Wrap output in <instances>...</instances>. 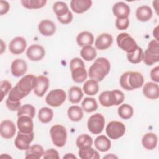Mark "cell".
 Instances as JSON below:
<instances>
[{
	"instance_id": "obj_26",
	"label": "cell",
	"mask_w": 159,
	"mask_h": 159,
	"mask_svg": "<svg viewBox=\"0 0 159 159\" xmlns=\"http://www.w3.org/2000/svg\"><path fill=\"white\" fill-rule=\"evenodd\" d=\"M76 42L80 47L91 45L94 42V36L88 31H83L77 35Z\"/></svg>"
},
{
	"instance_id": "obj_21",
	"label": "cell",
	"mask_w": 159,
	"mask_h": 159,
	"mask_svg": "<svg viewBox=\"0 0 159 159\" xmlns=\"http://www.w3.org/2000/svg\"><path fill=\"white\" fill-rule=\"evenodd\" d=\"M143 93L148 99H158L159 97V86L158 84L153 82L145 83L143 88Z\"/></svg>"
},
{
	"instance_id": "obj_43",
	"label": "cell",
	"mask_w": 159,
	"mask_h": 159,
	"mask_svg": "<svg viewBox=\"0 0 159 159\" xmlns=\"http://www.w3.org/2000/svg\"><path fill=\"white\" fill-rule=\"evenodd\" d=\"M11 87V83L7 80H3L1 82V102L3 100L4 96H6L7 94L11 91V89H12Z\"/></svg>"
},
{
	"instance_id": "obj_30",
	"label": "cell",
	"mask_w": 159,
	"mask_h": 159,
	"mask_svg": "<svg viewBox=\"0 0 159 159\" xmlns=\"http://www.w3.org/2000/svg\"><path fill=\"white\" fill-rule=\"evenodd\" d=\"M83 96L81 89L78 86H72L68 90V100L73 104L80 102Z\"/></svg>"
},
{
	"instance_id": "obj_2",
	"label": "cell",
	"mask_w": 159,
	"mask_h": 159,
	"mask_svg": "<svg viewBox=\"0 0 159 159\" xmlns=\"http://www.w3.org/2000/svg\"><path fill=\"white\" fill-rule=\"evenodd\" d=\"M119 81L120 86L123 89L132 91L143 86L144 78L139 72L127 71L121 75Z\"/></svg>"
},
{
	"instance_id": "obj_47",
	"label": "cell",
	"mask_w": 159,
	"mask_h": 159,
	"mask_svg": "<svg viewBox=\"0 0 159 159\" xmlns=\"http://www.w3.org/2000/svg\"><path fill=\"white\" fill-rule=\"evenodd\" d=\"M58 20L63 24H67L70 23L73 20V14L71 11H69L66 15L62 16V17H57Z\"/></svg>"
},
{
	"instance_id": "obj_4",
	"label": "cell",
	"mask_w": 159,
	"mask_h": 159,
	"mask_svg": "<svg viewBox=\"0 0 159 159\" xmlns=\"http://www.w3.org/2000/svg\"><path fill=\"white\" fill-rule=\"evenodd\" d=\"M73 80L78 83H83L88 76L83 61L79 58H74L70 62Z\"/></svg>"
},
{
	"instance_id": "obj_16",
	"label": "cell",
	"mask_w": 159,
	"mask_h": 159,
	"mask_svg": "<svg viewBox=\"0 0 159 159\" xmlns=\"http://www.w3.org/2000/svg\"><path fill=\"white\" fill-rule=\"evenodd\" d=\"M17 125L19 131L22 133L29 134L33 132L34 123L32 119L29 116H21L18 117Z\"/></svg>"
},
{
	"instance_id": "obj_15",
	"label": "cell",
	"mask_w": 159,
	"mask_h": 159,
	"mask_svg": "<svg viewBox=\"0 0 159 159\" xmlns=\"http://www.w3.org/2000/svg\"><path fill=\"white\" fill-rule=\"evenodd\" d=\"M16 132V127L13 122L10 120H2L0 125V133L2 137L9 139L13 137Z\"/></svg>"
},
{
	"instance_id": "obj_19",
	"label": "cell",
	"mask_w": 159,
	"mask_h": 159,
	"mask_svg": "<svg viewBox=\"0 0 159 159\" xmlns=\"http://www.w3.org/2000/svg\"><path fill=\"white\" fill-rule=\"evenodd\" d=\"M130 12V7L124 2H118L112 7V12L118 19L128 18Z\"/></svg>"
},
{
	"instance_id": "obj_46",
	"label": "cell",
	"mask_w": 159,
	"mask_h": 159,
	"mask_svg": "<svg viewBox=\"0 0 159 159\" xmlns=\"http://www.w3.org/2000/svg\"><path fill=\"white\" fill-rule=\"evenodd\" d=\"M59 155L58 152L53 149V148H50L47 150L46 151L44 152L43 155V158L47 159V158H53V159H58Z\"/></svg>"
},
{
	"instance_id": "obj_51",
	"label": "cell",
	"mask_w": 159,
	"mask_h": 159,
	"mask_svg": "<svg viewBox=\"0 0 159 159\" xmlns=\"http://www.w3.org/2000/svg\"><path fill=\"white\" fill-rule=\"evenodd\" d=\"M63 158H76V157L73 153H66L63 156Z\"/></svg>"
},
{
	"instance_id": "obj_42",
	"label": "cell",
	"mask_w": 159,
	"mask_h": 159,
	"mask_svg": "<svg viewBox=\"0 0 159 159\" xmlns=\"http://www.w3.org/2000/svg\"><path fill=\"white\" fill-rule=\"evenodd\" d=\"M142 60L147 65L150 66L159 61V55L153 54L146 49L143 53Z\"/></svg>"
},
{
	"instance_id": "obj_23",
	"label": "cell",
	"mask_w": 159,
	"mask_h": 159,
	"mask_svg": "<svg viewBox=\"0 0 159 159\" xmlns=\"http://www.w3.org/2000/svg\"><path fill=\"white\" fill-rule=\"evenodd\" d=\"M158 138L156 134L152 132L145 134L142 139V143L143 147L147 150H153L157 145Z\"/></svg>"
},
{
	"instance_id": "obj_20",
	"label": "cell",
	"mask_w": 159,
	"mask_h": 159,
	"mask_svg": "<svg viewBox=\"0 0 159 159\" xmlns=\"http://www.w3.org/2000/svg\"><path fill=\"white\" fill-rule=\"evenodd\" d=\"M92 5L91 0H72L70 7L72 11L76 14H81L88 11Z\"/></svg>"
},
{
	"instance_id": "obj_9",
	"label": "cell",
	"mask_w": 159,
	"mask_h": 159,
	"mask_svg": "<svg viewBox=\"0 0 159 159\" xmlns=\"http://www.w3.org/2000/svg\"><path fill=\"white\" fill-rule=\"evenodd\" d=\"M107 135L111 139H117L123 136L125 132V125L119 121H111L106 128Z\"/></svg>"
},
{
	"instance_id": "obj_25",
	"label": "cell",
	"mask_w": 159,
	"mask_h": 159,
	"mask_svg": "<svg viewBox=\"0 0 159 159\" xmlns=\"http://www.w3.org/2000/svg\"><path fill=\"white\" fill-rule=\"evenodd\" d=\"M94 146L98 150L104 152L109 150L111 147V140L105 135L98 136L94 140Z\"/></svg>"
},
{
	"instance_id": "obj_45",
	"label": "cell",
	"mask_w": 159,
	"mask_h": 159,
	"mask_svg": "<svg viewBox=\"0 0 159 159\" xmlns=\"http://www.w3.org/2000/svg\"><path fill=\"white\" fill-rule=\"evenodd\" d=\"M116 27L119 30H125L128 28L129 25V18L125 19H118L116 20Z\"/></svg>"
},
{
	"instance_id": "obj_35",
	"label": "cell",
	"mask_w": 159,
	"mask_h": 159,
	"mask_svg": "<svg viewBox=\"0 0 159 159\" xmlns=\"http://www.w3.org/2000/svg\"><path fill=\"white\" fill-rule=\"evenodd\" d=\"M22 5L29 9H37L43 7L47 3L46 0H22Z\"/></svg>"
},
{
	"instance_id": "obj_50",
	"label": "cell",
	"mask_w": 159,
	"mask_h": 159,
	"mask_svg": "<svg viewBox=\"0 0 159 159\" xmlns=\"http://www.w3.org/2000/svg\"><path fill=\"white\" fill-rule=\"evenodd\" d=\"M158 26H157L154 29H153V37H155V40H158Z\"/></svg>"
},
{
	"instance_id": "obj_12",
	"label": "cell",
	"mask_w": 159,
	"mask_h": 159,
	"mask_svg": "<svg viewBox=\"0 0 159 159\" xmlns=\"http://www.w3.org/2000/svg\"><path fill=\"white\" fill-rule=\"evenodd\" d=\"M27 47L26 40L22 37H16L9 43V51L14 55H19L24 52Z\"/></svg>"
},
{
	"instance_id": "obj_28",
	"label": "cell",
	"mask_w": 159,
	"mask_h": 159,
	"mask_svg": "<svg viewBox=\"0 0 159 159\" xmlns=\"http://www.w3.org/2000/svg\"><path fill=\"white\" fill-rule=\"evenodd\" d=\"M78 154L81 159H99V153L91 147H86L80 148Z\"/></svg>"
},
{
	"instance_id": "obj_49",
	"label": "cell",
	"mask_w": 159,
	"mask_h": 159,
	"mask_svg": "<svg viewBox=\"0 0 159 159\" xmlns=\"http://www.w3.org/2000/svg\"><path fill=\"white\" fill-rule=\"evenodd\" d=\"M9 4L6 1H0V14L3 15L6 14L9 10Z\"/></svg>"
},
{
	"instance_id": "obj_32",
	"label": "cell",
	"mask_w": 159,
	"mask_h": 159,
	"mask_svg": "<svg viewBox=\"0 0 159 159\" xmlns=\"http://www.w3.org/2000/svg\"><path fill=\"white\" fill-rule=\"evenodd\" d=\"M53 116V111L47 107H42L38 112V118L39 120L43 124L50 122L52 120Z\"/></svg>"
},
{
	"instance_id": "obj_24",
	"label": "cell",
	"mask_w": 159,
	"mask_h": 159,
	"mask_svg": "<svg viewBox=\"0 0 159 159\" xmlns=\"http://www.w3.org/2000/svg\"><path fill=\"white\" fill-rule=\"evenodd\" d=\"M136 17L141 22H147L149 20L153 15L151 8L148 6H142L139 7L136 10Z\"/></svg>"
},
{
	"instance_id": "obj_1",
	"label": "cell",
	"mask_w": 159,
	"mask_h": 159,
	"mask_svg": "<svg viewBox=\"0 0 159 159\" xmlns=\"http://www.w3.org/2000/svg\"><path fill=\"white\" fill-rule=\"evenodd\" d=\"M111 65L109 60L104 57L97 58L88 70V75L92 80L101 81L109 73Z\"/></svg>"
},
{
	"instance_id": "obj_3",
	"label": "cell",
	"mask_w": 159,
	"mask_h": 159,
	"mask_svg": "<svg viewBox=\"0 0 159 159\" xmlns=\"http://www.w3.org/2000/svg\"><path fill=\"white\" fill-rule=\"evenodd\" d=\"M124 93L118 89L113 91H106L101 93L99 96V101L101 106L110 107L112 106H118L123 102L124 100Z\"/></svg>"
},
{
	"instance_id": "obj_27",
	"label": "cell",
	"mask_w": 159,
	"mask_h": 159,
	"mask_svg": "<svg viewBox=\"0 0 159 159\" xmlns=\"http://www.w3.org/2000/svg\"><path fill=\"white\" fill-rule=\"evenodd\" d=\"M44 153L43 148L38 144H35L29 147L26 150L25 158H35L39 159L43 157Z\"/></svg>"
},
{
	"instance_id": "obj_29",
	"label": "cell",
	"mask_w": 159,
	"mask_h": 159,
	"mask_svg": "<svg viewBox=\"0 0 159 159\" xmlns=\"http://www.w3.org/2000/svg\"><path fill=\"white\" fill-rule=\"evenodd\" d=\"M67 114L68 118L73 121V122H78L82 119L83 117V109L76 105H73L70 106L67 111Z\"/></svg>"
},
{
	"instance_id": "obj_8",
	"label": "cell",
	"mask_w": 159,
	"mask_h": 159,
	"mask_svg": "<svg viewBox=\"0 0 159 159\" xmlns=\"http://www.w3.org/2000/svg\"><path fill=\"white\" fill-rule=\"evenodd\" d=\"M66 94L61 89H53L47 95L45 98L46 103L52 107L61 106L66 100Z\"/></svg>"
},
{
	"instance_id": "obj_40",
	"label": "cell",
	"mask_w": 159,
	"mask_h": 159,
	"mask_svg": "<svg viewBox=\"0 0 159 159\" xmlns=\"http://www.w3.org/2000/svg\"><path fill=\"white\" fill-rule=\"evenodd\" d=\"M93 139L88 134H81L78 137L76 141V146L79 148L91 147L93 145Z\"/></svg>"
},
{
	"instance_id": "obj_5",
	"label": "cell",
	"mask_w": 159,
	"mask_h": 159,
	"mask_svg": "<svg viewBox=\"0 0 159 159\" xmlns=\"http://www.w3.org/2000/svg\"><path fill=\"white\" fill-rule=\"evenodd\" d=\"M52 140L55 145L58 147H63L67 139V132L65 127L60 124L53 125L50 130Z\"/></svg>"
},
{
	"instance_id": "obj_48",
	"label": "cell",
	"mask_w": 159,
	"mask_h": 159,
	"mask_svg": "<svg viewBox=\"0 0 159 159\" xmlns=\"http://www.w3.org/2000/svg\"><path fill=\"white\" fill-rule=\"evenodd\" d=\"M150 78L155 82L159 81V66H157L150 71Z\"/></svg>"
},
{
	"instance_id": "obj_7",
	"label": "cell",
	"mask_w": 159,
	"mask_h": 159,
	"mask_svg": "<svg viewBox=\"0 0 159 159\" xmlns=\"http://www.w3.org/2000/svg\"><path fill=\"white\" fill-rule=\"evenodd\" d=\"M105 120L104 116L100 113H96L89 117L87 126L88 130L93 134H99L104 129Z\"/></svg>"
},
{
	"instance_id": "obj_34",
	"label": "cell",
	"mask_w": 159,
	"mask_h": 159,
	"mask_svg": "<svg viewBox=\"0 0 159 159\" xmlns=\"http://www.w3.org/2000/svg\"><path fill=\"white\" fill-rule=\"evenodd\" d=\"M24 97H25V96L19 90L16 86H15L9 91L8 98L6 101L11 103H19L20 102V100Z\"/></svg>"
},
{
	"instance_id": "obj_33",
	"label": "cell",
	"mask_w": 159,
	"mask_h": 159,
	"mask_svg": "<svg viewBox=\"0 0 159 159\" xmlns=\"http://www.w3.org/2000/svg\"><path fill=\"white\" fill-rule=\"evenodd\" d=\"M80 55L84 60L89 61L93 60L96 58L97 52L93 47L91 45H88L82 48L80 51Z\"/></svg>"
},
{
	"instance_id": "obj_37",
	"label": "cell",
	"mask_w": 159,
	"mask_h": 159,
	"mask_svg": "<svg viewBox=\"0 0 159 159\" xmlns=\"http://www.w3.org/2000/svg\"><path fill=\"white\" fill-rule=\"evenodd\" d=\"M143 50L140 47H138L133 52L127 53V57L129 62L133 64H137L140 63L143 58Z\"/></svg>"
},
{
	"instance_id": "obj_10",
	"label": "cell",
	"mask_w": 159,
	"mask_h": 159,
	"mask_svg": "<svg viewBox=\"0 0 159 159\" xmlns=\"http://www.w3.org/2000/svg\"><path fill=\"white\" fill-rule=\"evenodd\" d=\"M36 78L37 76L32 74L27 75L22 77L16 86L22 94L27 96L30 92L34 89Z\"/></svg>"
},
{
	"instance_id": "obj_36",
	"label": "cell",
	"mask_w": 159,
	"mask_h": 159,
	"mask_svg": "<svg viewBox=\"0 0 159 159\" xmlns=\"http://www.w3.org/2000/svg\"><path fill=\"white\" fill-rule=\"evenodd\" d=\"M82 109L86 112H92L95 111L98 108V104L94 98L86 97L81 104Z\"/></svg>"
},
{
	"instance_id": "obj_18",
	"label": "cell",
	"mask_w": 159,
	"mask_h": 159,
	"mask_svg": "<svg viewBox=\"0 0 159 159\" xmlns=\"http://www.w3.org/2000/svg\"><path fill=\"white\" fill-rule=\"evenodd\" d=\"M113 42L112 35L107 33H103L99 35L95 40V47L99 50H106L109 48Z\"/></svg>"
},
{
	"instance_id": "obj_17",
	"label": "cell",
	"mask_w": 159,
	"mask_h": 159,
	"mask_svg": "<svg viewBox=\"0 0 159 159\" xmlns=\"http://www.w3.org/2000/svg\"><path fill=\"white\" fill-rule=\"evenodd\" d=\"M27 70V63L22 59H16L11 63V71L14 76L20 77L23 76L26 73Z\"/></svg>"
},
{
	"instance_id": "obj_13",
	"label": "cell",
	"mask_w": 159,
	"mask_h": 159,
	"mask_svg": "<svg viewBox=\"0 0 159 159\" xmlns=\"http://www.w3.org/2000/svg\"><path fill=\"white\" fill-rule=\"evenodd\" d=\"M45 54L44 48L39 44H33L29 47L26 51L28 58L32 61H39L42 60Z\"/></svg>"
},
{
	"instance_id": "obj_14",
	"label": "cell",
	"mask_w": 159,
	"mask_h": 159,
	"mask_svg": "<svg viewBox=\"0 0 159 159\" xmlns=\"http://www.w3.org/2000/svg\"><path fill=\"white\" fill-rule=\"evenodd\" d=\"M49 86V80L47 77L40 75L37 76L35 85L34 89V94L38 97H42L47 92Z\"/></svg>"
},
{
	"instance_id": "obj_44",
	"label": "cell",
	"mask_w": 159,
	"mask_h": 159,
	"mask_svg": "<svg viewBox=\"0 0 159 159\" xmlns=\"http://www.w3.org/2000/svg\"><path fill=\"white\" fill-rule=\"evenodd\" d=\"M147 50L149 52H150L153 54L159 55V42H158V40H157L155 39L151 40L148 45V48H147Z\"/></svg>"
},
{
	"instance_id": "obj_6",
	"label": "cell",
	"mask_w": 159,
	"mask_h": 159,
	"mask_svg": "<svg viewBox=\"0 0 159 159\" xmlns=\"http://www.w3.org/2000/svg\"><path fill=\"white\" fill-rule=\"evenodd\" d=\"M118 47L127 53L133 52L138 47L135 40L127 33H120L116 39Z\"/></svg>"
},
{
	"instance_id": "obj_41",
	"label": "cell",
	"mask_w": 159,
	"mask_h": 159,
	"mask_svg": "<svg viewBox=\"0 0 159 159\" xmlns=\"http://www.w3.org/2000/svg\"><path fill=\"white\" fill-rule=\"evenodd\" d=\"M35 114V107L30 105V104H24L17 111V116H27L31 117L32 119L34 118Z\"/></svg>"
},
{
	"instance_id": "obj_39",
	"label": "cell",
	"mask_w": 159,
	"mask_h": 159,
	"mask_svg": "<svg viewBox=\"0 0 159 159\" xmlns=\"http://www.w3.org/2000/svg\"><path fill=\"white\" fill-rule=\"evenodd\" d=\"M53 10L57 17H62L66 15L70 11L66 3L62 1H57L53 6Z\"/></svg>"
},
{
	"instance_id": "obj_11",
	"label": "cell",
	"mask_w": 159,
	"mask_h": 159,
	"mask_svg": "<svg viewBox=\"0 0 159 159\" xmlns=\"http://www.w3.org/2000/svg\"><path fill=\"white\" fill-rule=\"evenodd\" d=\"M34 138V132L29 134H25L19 131L14 140V145L20 150H26L29 148L30 144L32 142Z\"/></svg>"
},
{
	"instance_id": "obj_52",
	"label": "cell",
	"mask_w": 159,
	"mask_h": 159,
	"mask_svg": "<svg viewBox=\"0 0 159 159\" xmlns=\"http://www.w3.org/2000/svg\"><path fill=\"white\" fill-rule=\"evenodd\" d=\"M153 7H155V6H156V7L155 8V11H156V12H157V14H158V9L157 8V6H158L157 4H156V3H155V1H153Z\"/></svg>"
},
{
	"instance_id": "obj_38",
	"label": "cell",
	"mask_w": 159,
	"mask_h": 159,
	"mask_svg": "<svg viewBox=\"0 0 159 159\" xmlns=\"http://www.w3.org/2000/svg\"><path fill=\"white\" fill-rule=\"evenodd\" d=\"M134 114L132 107L127 104H124L118 108V114L123 119H129L132 117Z\"/></svg>"
},
{
	"instance_id": "obj_31",
	"label": "cell",
	"mask_w": 159,
	"mask_h": 159,
	"mask_svg": "<svg viewBox=\"0 0 159 159\" xmlns=\"http://www.w3.org/2000/svg\"><path fill=\"white\" fill-rule=\"evenodd\" d=\"M84 93L87 95L93 96L98 93L99 91V84L98 81L94 80H89L86 81L83 86Z\"/></svg>"
},
{
	"instance_id": "obj_22",
	"label": "cell",
	"mask_w": 159,
	"mask_h": 159,
	"mask_svg": "<svg viewBox=\"0 0 159 159\" xmlns=\"http://www.w3.org/2000/svg\"><path fill=\"white\" fill-rule=\"evenodd\" d=\"M38 29L40 33L44 36H51L56 30V25L50 20H42L38 25Z\"/></svg>"
}]
</instances>
